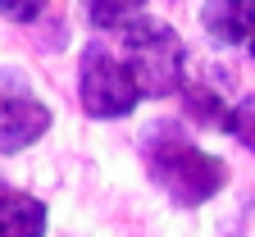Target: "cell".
Listing matches in <instances>:
<instances>
[{
  "label": "cell",
  "instance_id": "obj_6",
  "mask_svg": "<svg viewBox=\"0 0 255 237\" xmlns=\"http://www.w3.org/2000/svg\"><path fill=\"white\" fill-rule=\"evenodd\" d=\"M50 233V206L37 192L0 187V237H46Z\"/></svg>",
  "mask_w": 255,
  "mask_h": 237
},
{
  "label": "cell",
  "instance_id": "obj_2",
  "mask_svg": "<svg viewBox=\"0 0 255 237\" xmlns=\"http://www.w3.org/2000/svg\"><path fill=\"white\" fill-rule=\"evenodd\" d=\"M119 55L132 73L141 100H173L191 82V50L182 41V32L155 14L119 41Z\"/></svg>",
  "mask_w": 255,
  "mask_h": 237
},
{
  "label": "cell",
  "instance_id": "obj_10",
  "mask_svg": "<svg viewBox=\"0 0 255 237\" xmlns=\"http://www.w3.org/2000/svg\"><path fill=\"white\" fill-rule=\"evenodd\" d=\"M50 14L46 0H37V5H23V0H0V18H9V23H41Z\"/></svg>",
  "mask_w": 255,
  "mask_h": 237
},
{
  "label": "cell",
  "instance_id": "obj_3",
  "mask_svg": "<svg viewBox=\"0 0 255 237\" xmlns=\"http://www.w3.org/2000/svg\"><path fill=\"white\" fill-rule=\"evenodd\" d=\"M78 105L91 123H123L132 119L141 105V91L128 73V64L119 55V46H110L105 37H91L78 50Z\"/></svg>",
  "mask_w": 255,
  "mask_h": 237
},
{
  "label": "cell",
  "instance_id": "obj_9",
  "mask_svg": "<svg viewBox=\"0 0 255 237\" xmlns=\"http://www.w3.org/2000/svg\"><path fill=\"white\" fill-rule=\"evenodd\" d=\"M228 137L242 146V151H251L255 155V96H237V105H233V114H228Z\"/></svg>",
  "mask_w": 255,
  "mask_h": 237
},
{
  "label": "cell",
  "instance_id": "obj_8",
  "mask_svg": "<svg viewBox=\"0 0 255 237\" xmlns=\"http://www.w3.org/2000/svg\"><path fill=\"white\" fill-rule=\"evenodd\" d=\"M82 18H87V27L96 32V37H128L137 23H146L150 18V9L141 5V0H91V5L82 9Z\"/></svg>",
  "mask_w": 255,
  "mask_h": 237
},
{
  "label": "cell",
  "instance_id": "obj_5",
  "mask_svg": "<svg viewBox=\"0 0 255 237\" xmlns=\"http://www.w3.org/2000/svg\"><path fill=\"white\" fill-rule=\"evenodd\" d=\"M205 41L219 50H246L255 37V0H205L196 9Z\"/></svg>",
  "mask_w": 255,
  "mask_h": 237
},
{
  "label": "cell",
  "instance_id": "obj_7",
  "mask_svg": "<svg viewBox=\"0 0 255 237\" xmlns=\"http://www.w3.org/2000/svg\"><path fill=\"white\" fill-rule=\"evenodd\" d=\"M178 100H182V119H187V123H196V128H219V132L228 128V114H233V105H237V100H228V91H223L219 82H210V78H191Z\"/></svg>",
  "mask_w": 255,
  "mask_h": 237
},
{
  "label": "cell",
  "instance_id": "obj_11",
  "mask_svg": "<svg viewBox=\"0 0 255 237\" xmlns=\"http://www.w3.org/2000/svg\"><path fill=\"white\" fill-rule=\"evenodd\" d=\"M246 59H251V64H255V37H251V46H246Z\"/></svg>",
  "mask_w": 255,
  "mask_h": 237
},
{
  "label": "cell",
  "instance_id": "obj_4",
  "mask_svg": "<svg viewBox=\"0 0 255 237\" xmlns=\"http://www.w3.org/2000/svg\"><path fill=\"white\" fill-rule=\"evenodd\" d=\"M50 128H55V110L14 64H5L0 69V155L14 160L32 151L37 142H46Z\"/></svg>",
  "mask_w": 255,
  "mask_h": 237
},
{
  "label": "cell",
  "instance_id": "obj_1",
  "mask_svg": "<svg viewBox=\"0 0 255 237\" xmlns=\"http://www.w3.org/2000/svg\"><path fill=\"white\" fill-rule=\"evenodd\" d=\"M137 151L146 160L150 183L169 196V206L178 210H201L228 187L233 169L223 155L205 151L191 137V123L178 114H155L137 132Z\"/></svg>",
  "mask_w": 255,
  "mask_h": 237
}]
</instances>
